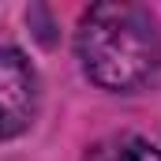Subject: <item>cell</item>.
<instances>
[{
  "mask_svg": "<svg viewBox=\"0 0 161 161\" xmlns=\"http://www.w3.org/2000/svg\"><path fill=\"white\" fill-rule=\"evenodd\" d=\"M75 49L90 82L105 90H135L161 64V34L154 15L124 0L86 8Z\"/></svg>",
  "mask_w": 161,
  "mask_h": 161,
  "instance_id": "cell-1",
  "label": "cell"
},
{
  "mask_svg": "<svg viewBox=\"0 0 161 161\" xmlns=\"http://www.w3.org/2000/svg\"><path fill=\"white\" fill-rule=\"evenodd\" d=\"M38 113V75L19 49H0V139L23 135Z\"/></svg>",
  "mask_w": 161,
  "mask_h": 161,
  "instance_id": "cell-2",
  "label": "cell"
},
{
  "mask_svg": "<svg viewBox=\"0 0 161 161\" xmlns=\"http://www.w3.org/2000/svg\"><path fill=\"white\" fill-rule=\"evenodd\" d=\"M86 161H161V150L139 135H113L101 139Z\"/></svg>",
  "mask_w": 161,
  "mask_h": 161,
  "instance_id": "cell-3",
  "label": "cell"
}]
</instances>
